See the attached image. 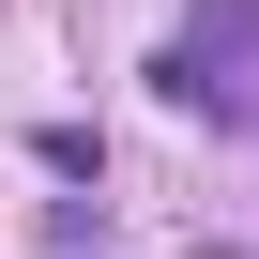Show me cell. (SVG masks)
Masks as SVG:
<instances>
[{
  "mask_svg": "<svg viewBox=\"0 0 259 259\" xmlns=\"http://www.w3.org/2000/svg\"><path fill=\"white\" fill-rule=\"evenodd\" d=\"M153 76H168V107L244 122V107H259V0H198V16H183V46H168Z\"/></svg>",
  "mask_w": 259,
  "mask_h": 259,
  "instance_id": "6da1fadb",
  "label": "cell"
}]
</instances>
